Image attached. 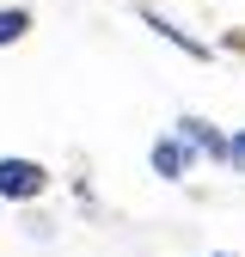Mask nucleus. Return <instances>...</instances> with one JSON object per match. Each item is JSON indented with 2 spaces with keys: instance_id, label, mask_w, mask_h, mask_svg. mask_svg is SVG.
Returning <instances> with one entry per match:
<instances>
[{
  "instance_id": "f03ea898",
  "label": "nucleus",
  "mask_w": 245,
  "mask_h": 257,
  "mask_svg": "<svg viewBox=\"0 0 245 257\" xmlns=\"http://www.w3.org/2000/svg\"><path fill=\"white\" fill-rule=\"evenodd\" d=\"M43 190H49V166H37V159H19V153L0 159V202H37Z\"/></svg>"
},
{
  "instance_id": "7ed1b4c3",
  "label": "nucleus",
  "mask_w": 245,
  "mask_h": 257,
  "mask_svg": "<svg viewBox=\"0 0 245 257\" xmlns=\"http://www.w3.org/2000/svg\"><path fill=\"white\" fill-rule=\"evenodd\" d=\"M147 159H153V178H166V184H178V178L190 172V166H196L202 153H196L190 141H184V135H166V141H153V153H147Z\"/></svg>"
},
{
  "instance_id": "20e7f679",
  "label": "nucleus",
  "mask_w": 245,
  "mask_h": 257,
  "mask_svg": "<svg viewBox=\"0 0 245 257\" xmlns=\"http://www.w3.org/2000/svg\"><path fill=\"white\" fill-rule=\"evenodd\" d=\"M141 25H147V31H160V37H166L172 49H184L190 61H208V43H196V37H184V31H178L172 19H160V13H141Z\"/></svg>"
},
{
  "instance_id": "f257e3e1",
  "label": "nucleus",
  "mask_w": 245,
  "mask_h": 257,
  "mask_svg": "<svg viewBox=\"0 0 245 257\" xmlns=\"http://www.w3.org/2000/svg\"><path fill=\"white\" fill-rule=\"evenodd\" d=\"M178 135L190 141V147H196L202 159H214V166H233V172L245 166V153H239V141H233V135H221V128H214L208 116H190V110H184V116H178Z\"/></svg>"
},
{
  "instance_id": "423d86ee",
  "label": "nucleus",
  "mask_w": 245,
  "mask_h": 257,
  "mask_svg": "<svg viewBox=\"0 0 245 257\" xmlns=\"http://www.w3.org/2000/svg\"><path fill=\"white\" fill-rule=\"evenodd\" d=\"M233 141H239V153H245V128H239V135H233Z\"/></svg>"
},
{
  "instance_id": "0eeeda50",
  "label": "nucleus",
  "mask_w": 245,
  "mask_h": 257,
  "mask_svg": "<svg viewBox=\"0 0 245 257\" xmlns=\"http://www.w3.org/2000/svg\"><path fill=\"white\" fill-rule=\"evenodd\" d=\"M208 257H233V251H208Z\"/></svg>"
},
{
  "instance_id": "39448f33",
  "label": "nucleus",
  "mask_w": 245,
  "mask_h": 257,
  "mask_svg": "<svg viewBox=\"0 0 245 257\" xmlns=\"http://www.w3.org/2000/svg\"><path fill=\"white\" fill-rule=\"evenodd\" d=\"M25 31H31V13H25V7H0V49L19 43Z\"/></svg>"
}]
</instances>
